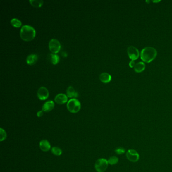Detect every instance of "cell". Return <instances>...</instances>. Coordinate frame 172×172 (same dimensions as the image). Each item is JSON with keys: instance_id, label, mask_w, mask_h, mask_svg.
I'll return each instance as SVG.
<instances>
[{"instance_id": "6da1fadb", "label": "cell", "mask_w": 172, "mask_h": 172, "mask_svg": "<svg viewBox=\"0 0 172 172\" xmlns=\"http://www.w3.org/2000/svg\"><path fill=\"white\" fill-rule=\"evenodd\" d=\"M157 53L155 48L152 47H147L142 49L140 53V57L143 62L149 63L156 58Z\"/></svg>"}, {"instance_id": "7a4b0ae2", "label": "cell", "mask_w": 172, "mask_h": 172, "mask_svg": "<svg viewBox=\"0 0 172 172\" xmlns=\"http://www.w3.org/2000/svg\"><path fill=\"white\" fill-rule=\"evenodd\" d=\"M36 32L35 28L31 26L25 25L23 26L20 30V35L22 39L28 42L35 38Z\"/></svg>"}, {"instance_id": "3957f363", "label": "cell", "mask_w": 172, "mask_h": 172, "mask_svg": "<svg viewBox=\"0 0 172 172\" xmlns=\"http://www.w3.org/2000/svg\"><path fill=\"white\" fill-rule=\"evenodd\" d=\"M67 107L68 111L72 113H76L81 109V103L76 99H72L68 101Z\"/></svg>"}, {"instance_id": "277c9868", "label": "cell", "mask_w": 172, "mask_h": 172, "mask_svg": "<svg viewBox=\"0 0 172 172\" xmlns=\"http://www.w3.org/2000/svg\"><path fill=\"white\" fill-rule=\"evenodd\" d=\"M108 161L105 159H99L95 164V168L97 172H104L108 167Z\"/></svg>"}, {"instance_id": "5b68a950", "label": "cell", "mask_w": 172, "mask_h": 172, "mask_svg": "<svg viewBox=\"0 0 172 172\" xmlns=\"http://www.w3.org/2000/svg\"><path fill=\"white\" fill-rule=\"evenodd\" d=\"M49 50L53 53L57 54L60 51L61 46L59 40L56 39H51L49 43Z\"/></svg>"}, {"instance_id": "8992f818", "label": "cell", "mask_w": 172, "mask_h": 172, "mask_svg": "<svg viewBox=\"0 0 172 172\" xmlns=\"http://www.w3.org/2000/svg\"><path fill=\"white\" fill-rule=\"evenodd\" d=\"M128 56L132 61L135 60L139 58V51L137 48L134 46H129L127 49Z\"/></svg>"}, {"instance_id": "52a82bcc", "label": "cell", "mask_w": 172, "mask_h": 172, "mask_svg": "<svg viewBox=\"0 0 172 172\" xmlns=\"http://www.w3.org/2000/svg\"><path fill=\"white\" fill-rule=\"evenodd\" d=\"M126 157L129 161L135 163L139 160V154L136 150L130 149L127 152Z\"/></svg>"}, {"instance_id": "ba28073f", "label": "cell", "mask_w": 172, "mask_h": 172, "mask_svg": "<svg viewBox=\"0 0 172 172\" xmlns=\"http://www.w3.org/2000/svg\"><path fill=\"white\" fill-rule=\"evenodd\" d=\"M37 94L39 99L45 100L46 99H48V97H49V92L47 88L45 87L42 86L39 88L37 90Z\"/></svg>"}, {"instance_id": "9c48e42d", "label": "cell", "mask_w": 172, "mask_h": 172, "mask_svg": "<svg viewBox=\"0 0 172 172\" xmlns=\"http://www.w3.org/2000/svg\"><path fill=\"white\" fill-rule=\"evenodd\" d=\"M55 101L58 104H64L68 101V97L65 94H59L56 96Z\"/></svg>"}, {"instance_id": "30bf717a", "label": "cell", "mask_w": 172, "mask_h": 172, "mask_svg": "<svg viewBox=\"0 0 172 172\" xmlns=\"http://www.w3.org/2000/svg\"><path fill=\"white\" fill-rule=\"evenodd\" d=\"M39 147L41 150L44 152H48L49 150H50L51 146L49 143V142L46 139H44L42 140V141H40L39 142Z\"/></svg>"}, {"instance_id": "8fae6325", "label": "cell", "mask_w": 172, "mask_h": 172, "mask_svg": "<svg viewBox=\"0 0 172 172\" xmlns=\"http://www.w3.org/2000/svg\"><path fill=\"white\" fill-rule=\"evenodd\" d=\"M54 106H55V104L54 103L53 101H47L43 105L42 110L44 112H50L54 108Z\"/></svg>"}, {"instance_id": "7c38bea8", "label": "cell", "mask_w": 172, "mask_h": 172, "mask_svg": "<svg viewBox=\"0 0 172 172\" xmlns=\"http://www.w3.org/2000/svg\"><path fill=\"white\" fill-rule=\"evenodd\" d=\"M99 77L100 80L102 82L104 83L110 82L112 79L111 75L106 72H103L102 73H101Z\"/></svg>"}, {"instance_id": "4fadbf2b", "label": "cell", "mask_w": 172, "mask_h": 172, "mask_svg": "<svg viewBox=\"0 0 172 172\" xmlns=\"http://www.w3.org/2000/svg\"><path fill=\"white\" fill-rule=\"evenodd\" d=\"M38 59V56L36 54H30L26 58V62L28 65H32L37 62Z\"/></svg>"}, {"instance_id": "5bb4252c", "label": "cell", "mask_w": 172, "mask_h": 172, "mask_svg": "<svg viewBox=\"0 0 172 172\" xmlns=\"http://www.w3.org/2000/svg\"><path fill=\"white\" fill-rule=\"evenodd\" d=\"M67 96L70 98L77 97H78V93L75 91L72 86H70L67 90Z\"/></svg>"}, {"instance_id": "9a60e30c", "label": "cell", "mask_w": 172, "mask_h": 172, "mask_svg": "<svg viewBox=\"0 0 172 172\" xmlns=\"http://www.w3.org/2000/svg\"><path fill=\"white\" fill-rule=\"evenodd\" d=\"M145 65L143 62H139L136 63L134 67V70L136 73H141L145 70Z\"/></svg>"}, {"instance_id": "2e32d148", "label": "cell", "mask_w": 172, "mask_h": 172, "mask_svg": "<svg viewBox=\"0 0 172 172\" xmlns=\"http://www.w3.org/2000/svg\"><path fill=\"white\" fill-rule=\"evenodd\" d=\"M49 59L52 64L56 65L59 63L60 58L59 56L57 54H51L49 55Z\"/></svg>"}, {"instance_id": "e0dca14e", "label": "cell", "mask_w": 172, "mask_h": 172, "mask_svg": "<svg viewBox=\"0 0 172 172\" xmlns=\"http://www.w3.org/2000/svg\"><path fill=\"white\" fill-rule=\"evenodd\" d=\"M30 3L35 7H40L43 4L44 1L42 0H30Z\"/></svg>"}, {"instance_id": "ac0fdd59", "label": "cell", "mask_w": 172, "mask_h": 172, "mask_svg": "<svg viewBox=\"0 0 172 172\" xmlns=\"http://www.w3.org/2000/svg\"><path fill=\"white\" fill-rule=\"evenodd\" d=\"M52 154L55 156H60L62 154V150L58 147H53L51 149Z\"/></svg>"}, {"instance_id": "d6986e66", "label": "cell", "mask_w": 172, "mask_h": 172, "mask_svg": "<svg viewBox=\"0 0 172 172\" xmlns=\"http://www.w3.org/2000/svg\"><path fill=\"white\" fill-rule=\"evenodd\" d=\"M11 24L15 27H20L22 25V23L20 20L17 18H13L11 20Z\"/></svg>"}, {"instance_id": "ffe728a7", "label": "cell", "mask_w": 172, "mask_h": 172, "mask_svg": "<svg viewBox=\"0 0 172 172\" xmlns=\"http://www.w3.org/2000/svg\"><path fill=\"white\" fill-rule=\"evenodd\" d=\"M109 164L111 165H114L117 164L118 161H119V159L117 156H113L110 157L108 161Z\"/></svg>"}, {"instance_id": "44dd1931", "label": "cell", "mask_w": 172, "mask_h": 172, "mask_svg": "<svg viewBox=\"0 0 172 172\" xmlns=\"http://www.w3.org/2000/svg\"><path fill=\"white\" fill-rule=\"evenodd\" d=\"M7 137V134L5 131L2 128L0 129V140L3 141Z\"/></svg>"}, {"instance_id": "7402d4cb", "label": "cell", "mask_w": 172, "mask_h": 172, "mask_svg": "<svg viewBox=\"0 0 172 172\" xmlns=\"http://www.w3.org/2000/svg\"><path fill=\"white\" fill-rule=\"evenodd\" d=\"M115 152L117 154H124L125 152V149L123 147H119L118 148H116L115 150Z\"/></svg>"}, {"instance_id": "603a6c76", "label": "cell", "mask_w": 172, "mask_h": 172, "mask_svg": "<svg viewBox=\"0 0 172 172\" xmlns=\"http://www.w3.org/2000/svg\"><path fill=\"white\" fill-rule=\"evenodd\" d=\"M135 64L134 61H131V62L129 63V66L131 68H133L135 65Z\"/></svg>"}, {"instance_id": "cb8c5ba5", "label": "cell", "mask_w": 172, "mask_h": 172, "mask_svg": "<svg viewBox=\"0 0 172 172\" xmlns=\"http://www.w3.org/2000/svg\"><path fill=\"white\" fill-rule=\"evenodd\" d=\"M44 112L43 111H40L37 112V116L39 117H42V116L43 115V114H44V112Z\"/></svg>"}]
</instances>
